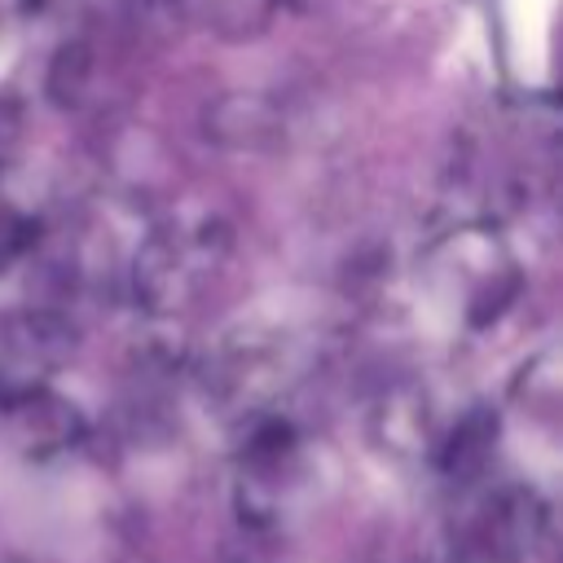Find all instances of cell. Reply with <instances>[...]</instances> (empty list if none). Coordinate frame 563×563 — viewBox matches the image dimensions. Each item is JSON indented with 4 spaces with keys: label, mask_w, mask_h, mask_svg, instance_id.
Listing matches in <instances>:
<instances>
[{
    "label": "cell",
    "mask_w": 563,
    "mask_h": 563,
    "mask_svg": "<svg viewBox=\"0 0 563 563\" xmlns=\"http://www.w3.org/2000/svg\"><path fill=\"white\" fill-rule=\"evenodd\" d=\"M537 541L532 510L519 497H497L466 532H462V563H523Z\"/></svg>",
    "instance_id": "cell-1"
}]
</instances>
